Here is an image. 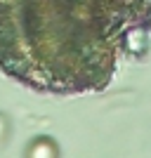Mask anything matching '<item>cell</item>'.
<instances>
[{
	"instance_id": "cell-1",
	"label": "cell",
	"mask_w": 151,
	"mask_h": 158,
	"mask_svg": "<svg viewBox=\"0 0 151 158\" xmlns=\"http://www.w3.org/2000/svg\"><path fill=\"white\" fill-rule=\"evenodd\" d=\"M149 21L151 0H0V71L38 92H97Z\"/></svg>"
},
{
	"instance_id": "cell-2",
	"label": "cell",
	"mask_w": 151,
	"mask_h": 158,
	"mask_svg": "<svg viewBox=\"0 0 151 158\" xmlns=\"http://www.w3.org/2000/svg\"><path fill=\"white\" fill-rule=\"evenodd\" d=\"M26 158H59V146L52 137L40 135L26 146Z\"/></svg>"
},
{
	"instance_id": "cell-3",
	"label": "cell",
	"mask_w": 151,
	"mask_h": 158,
	"mask_svg": "<svg viewBox=\"0 0 151 158\" xmlns=\"http://www.w3.org/2000/svg\"><path fill=\"white\" fill-rule=\"evenodd\" d=\"M5 132H7V118L0 113V139L5 137Z\"/></svg>"
},
{
	"instance_id": "cell-4",
	"label": "cell",
	"mask_w": 151,
	"mask_h": 158,
	"mask_svg": "<svg viewBox=\"0 0 151 158\" xmlns=\"http://www.w3.org/2000/svg\"><path fill=\"white\" fill-rule=\"evenodd\" d=\"M149 28H151V21H149Z\"/></svg>"
}]
</instances>
